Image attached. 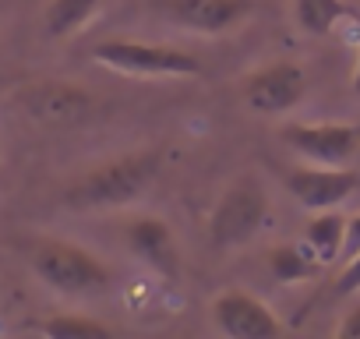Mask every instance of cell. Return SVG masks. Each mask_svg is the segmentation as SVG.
I'll return each instance as SVG.
<instances>
[{
	"label": "cell",
	"mask_w": 360,
	"mask_h": 339,
	"mask_svg": "<svg viewBox=\"0 0 360 339\" xmlns=\"http://www.w3.org/2000/svg\"><path fill=\"white\" fill-rule=\"evenodd\" d=\"M269 216V195L255 177L233 181L209 216V237L216 248H240L248 244Z\"/></svg>",
	"instance_id": "obj_4"
},
{
	"label": "cell",
	"mask_w": 360,
	"mask_h": 339,
	"mask_svg": "<svg viewBox=\"0 0 360 339\" xmlns=\"http://www.w3.org/2000/svg\"><path fill=\"white\" fill-rule=\"evenodd\" d=\"M304 92H307V75H304V68H297L290 60H279V64H269V68L255 71L240 89L244 103L262 117L293 110L304 99Z\"/></svg>",
	"instance_id": "obj_7"
},
{
	"label": "cell",
	"mask_w": 360,
	"mask_h": 339,
	"mask_svg": "<svg viewBox=\"0 0 360 339\" xmlns=\"http://www.w3.org/2000/svg\"><path fill=\"white\" fill-rule=\"evenodd\" d=\"M103 0H50V8L43 15V25L53 39H64L71 32H78L96 11Z\"/></svg>",
	"instance_id": "obj_14"
},
{
	"label": "cell",
	"mask_w": 360,
	"mask_h": 339,
	"mask_svg": "<svg viewBox=\"0 0 360 339\" xmlns=\"http://www.w3.org/2000/svg\"><path fill=\"white\" fill-rule=\"evenodd\" d=\"M342 244H346V219H342L335 209L314 212V219H311L307 230H304V248H307L321 265H332V262L342 255Z\"/></svg>",
	"instance_id": "obj_12"
},
{
	"label": "cell",
	"mask_w": 360,
	"mask_h": 339,
	"mask_svg": "<svg viewBox=\"0 0 360 339\" xmlns=\"http://www.w3.org/2000/svg\"><path fill=\"white\" fill-rule=\"evenodd\" d=\"M360 188V174L346 166H297L286 174V191L311 212L335 209Z\"/></svg>",
	"instance_id": "obj_9"
},
{
	"label": "cell",
	"mask_w": 360,
	"mask_h": 339,
	"mask_svg": "<svg viewBox=\"0 0 360 339\" xmlns=\"http://www.w3.org/2000/svg\"><path fill=\"white\" fill-rule=\"evenodd\" d=\"M15 103L22 106V113H29L36 124H46V127L82 124V120H89V113L96 106V99L75 82H32V85H22L15 92Z\"/></svg>",
	"instance_id": "obj_5"
},
{
	"label": "cell",
	"mask_w": 360,
	"mask_h": 339,
	"mask_svg": "<svg viewBox=\"0 0 360 339\" xmlns=\"http://www.w3.org/2000/svg\"><path fill=\"white\" fill-rule=\"evenodd\" d=\"M162 170V152L159 148H138L117 159H106L78 181H71L64 188V205L89 212V209H120L131 205L134 198H141L148 191V184L155 181V174Z\"/></svg>",
	"instance_id": "obj_1"
},
{
	"label": "cell",
	"mask_w": 360,
	"mask_h": 339,
	"mask_svg": "<svg viewBox=\"0 0 360 339\" xmlns=\"http://www.w3.org/2000/svg\"><path fill=\"white\" fill-rule=\"evenodd\" d=\"M36 332L53 335V339H110V328L96 318H82V314H53L36 321Z\"/></svg>",
	"instance_id": "obj_16"
},
{
	"label": "cell",
	"mask_w": 360,
	"mask_h": 339,
	"mask_svg": "<svg viewBox=\"0 0 360 339\" xmlns=\"http://www.w3.org/2000/svg\"><path fill=\"white\" fill-rule=\"evenodd\" d=\"M279 138L321 166H346L360 152V124H286Z\"/></svg>",
	"instance_id": "obj_6"
},
{
	"label": "cell",
	"mask_w": 360,
	"mask_h": 339,
	"mask_svg": "<svg viewBox=\"0 0 360 339\" xmlns=\"http://www.w3.org/2000/svg\"><path fill=\"white\" fill-rule=\"evenodd\" d=\"M349 8L342 0H293V18L307 36H328L339 18H346Z\"/></svg>",
	"instance_id": "obj_15"
},
{
	"label": "cell",
	"mask_w": 360,
	"mask_h": 339,
	"mask_svg": "<svg viewBox=\"0 0 360 339\" xmlns=\"http://www.w3.org/2000/svg\"><path fill=\"white\" fill-rule=\"evenodd\" d=\"M335 335H339V339H360V307H353V311L339 321Z\"/></svg>",
	"instance_id": "obj_18"
},
{
	"label": "cell",
	"mask_w": 360,
	"mask_h": 339,
	"mask_svg": "<svg viewBox=\"0 0 360 339\" xmlns=\"http://www.w3.org/2000/svg\"><path fill=\"white\" fill-rule=\"evenodd\" d=\"M325 265L307 251V248H297V244H279L269 251V272L276 276V283H304V279H314Z\"/></svg>",
	"instance_id": "obj_13"
},
{
	"label": "cell",
	"mask_w": 360,
	"mask_h": 339,
	"mask_svg": "<svg viewBox=\"0 0 360 339\" xmlns=\"http://www.w3.org/2000/svg\"><path fill=\"white\" fill-rule=\"evenodd\" d=\"M353 92L360 96V43H356V68H353Z\"/></svg>",
	"instance_id": "obj_20"
},
{
	"label": "cell",
	"mask_w": 360,
	"mask_h": 339,
	"mask_svg": "<svg viewBox=\"0 0 360 339\" xmlns=\"http://www.w3.org/2000/svg\"><path fill=\"white\" fill-rule=\"evenodd\" d=\"M212 318H216L219 332H226L230 339H272L283 332V325L269 311V304H262L255 293H244V290H230V293L216 297Z\"/></svg>",
	"instance_id": "obj_10"
},
{
	"label": "cell",
	"mask_w": 360,
	"mask_h": 339,
	"mask_svg": "<svg viewBox=\"0 0 360 339\" xmlns=\"http://www.w3.org/2000/svg\"><path fill=\"white\" fill-rule=\"evenodd\" d=\"M152 8L162 18L176 22L180 29L219 36L240 25L255 11V0H152Z\"/></svg>",
	"instance_id": "obj_8"
},
{
	"label": "cell",
	"mask_w": 360,
	"mask_h": 339,
	"mask_svg": "<svg viewBox=\"0 0 360 339\" xmlns=\"http://www.w3.org/2000/svg\"><path fill=\"white\" fill-rule=\"evenodd\" d=\"M29 265L50 290L68 293V297L99 293L113 279V272L89 248L71 244V241H36L29 248Z\"/></svg>",
	"instance_id": "obj_2"
},
{
	"label": "cell",
	"mask_w": 360,
	"mask_h": 339,
	"mask_svg": "<svg viewBox=\"0 0 360 339\" xmlns=\"http://www.w3.org/2000/svg\"><path fill=\"white\" fill-rule=\"evenodd\" d=\"M356 290H360V251L346 258V269H342L339 279H335V297H349V293H356Z\"/></svg>",
	"instance_id": "obj_17"
},
{
	"label": "cell",
	"mask_w": 360,
	"mask_h": 339,
	"mask_svg": "<svg viewBox=\"0 0 360 339\" xmlns=\"http://www.w3.org/2000/svg\"><path fill=\"white\" fill-rule=\"evenodd\" d=\"M124 241L127 248L145 262L152 265L155 272L162 276H176V265H180V251H176V241H173V230L166 219H155V216H138L124 226Z\"/></svg>",
	"instance_id": "obj_11"
},
{
	"label": "cell",
	"mask_w": 360,
	"mask_h": 339,
	"mask_svg": "<svg viewBox=\"0 0 360 339\" xmlns=\"http://www.w3.org/2000/svg\"><path fill=\"white\" fill-rule=\"evenodd\" d=\"M356 251H360V216L346 219V244H342V255H346V258L356 255Z\"/></svg>",
	"instance_id": "obj_19"
},
{
	"label": "cell",
	"mask_w": 360,
	"mask_h": 339,
	"mask_svg": "<svg viewBox=\"0 0 360 339\" xmlns=\"http://www.w3.org/2000/svg\"><path fill=\"white\" fill-rule=\"evenodd\" d=\"M92 57L103 68H113L120 75H141V78H188L202 75V60L188 50L159 46V43H134V39H106L92 46Z\"/></svg>",
	"instance_id": "obj_3"
}]
</instances>
